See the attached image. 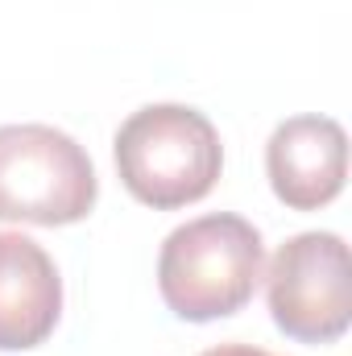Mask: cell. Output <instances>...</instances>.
Returning a JSON list of instances; mask_svg holds the SVG:
<instances>
[{
    "mask_svg": "<svg viewBox=\"0 0 352 356\" xmlns=\"http://www.w3.org/2000/svg\"><path fill=\"white\" fill-rule=\"evenodd\" d=\"M112 149L129 195L158 211L199 203L224 170V145L216 124L186 104L137 108L116 129Z\"/></svg>",
    "mask_w": 352,
    "mask_h": 356,
    "instance_id": "2",
    "label": "cell"
},
{
    "mask_svg": "<svg viewBox=\"0 0 352 356\" xmlns=\"http://www.w3.org/2000/svg\"><path fill=\"white\" fill-rule=\"evenodd\" d=\"M262 273V232L232 211H211L175 228L158 253V290L186 323H211L245 311Z\"/></svg>",
    "mask_w": 352,
    "mask_h": 356,
    "instance_id": "1",
    "label": "cell"
},
{
    "mask_svg": "<svg viewBox=\"0 0 352 356\" xmlns=\"http://www.w3.org/2000/svg\"><path fill=\"white\" fill-rule=\"evenodd\" d=\"M199 356H273V353L249 348V344H220V348H207V353H199Z\"/></svg>",
    "mask_w": 352,
    "mask_h": 356,
    "instance_id": "7",
    "label": "cell"
},
{
    "mask_svg": "<svg viewBox=\"0 0 352 356\" xmlns=\"http://www.w3.org/2000/svg\"><path fill=\"white\" fill-rule=\"evenodd\" d=\"M88 149L54 124H0V220L75 224L95 207Z\"/></svg>",
    "mask_w": 352,
    "mask_h": 356,
    "instance_id": "3",
    "label": "cell"
},
{
    "mask_svg": "<svg viewBox=\"0 0 352 356\" xmlns=\"http://www.w3.org/2000/svg\"><path fill=\"white\" fill-rule=\"evenodd\" d=\"M265 277V298L278 332L298 344H336L352 323L349 245L336 232L290 236Z\"/></svg>",
    "mask_w": 352,
    "mask_h": 356,
    "instance_id": "4",
    "label": "cell"
},
{
    "mask_svg": "<svg viewBox=\"0 0 352 356\" xmlns=\"http://www.w3.org/2000/svg\"><path fill=\"white\" fill-rule=\"evenodd\" d=\"M58 315L63 277L50 253L21 232H0V353L38 348Z\"/></svg>",
    "mask_w": 352,
    "mask_h": 356,
    "instance_id": "6",
    "label": "cell"
},
{
    "mask_svg": "<svg viewBox=\"0 0 352 356\" xmlns=\"http://www.w3.org/2000/svg\"><path fill=\"white\" fill-rule=\"evenodd\" d=\"M265 175L273 195L294 211H315L344 191L349 137L332 116H290L265 145Z\"/></svg>",
    "mask_w": 352,
    "mask_h": 356,
    "instance_id": "5",
    "label": "cell"
}]
</instances>
